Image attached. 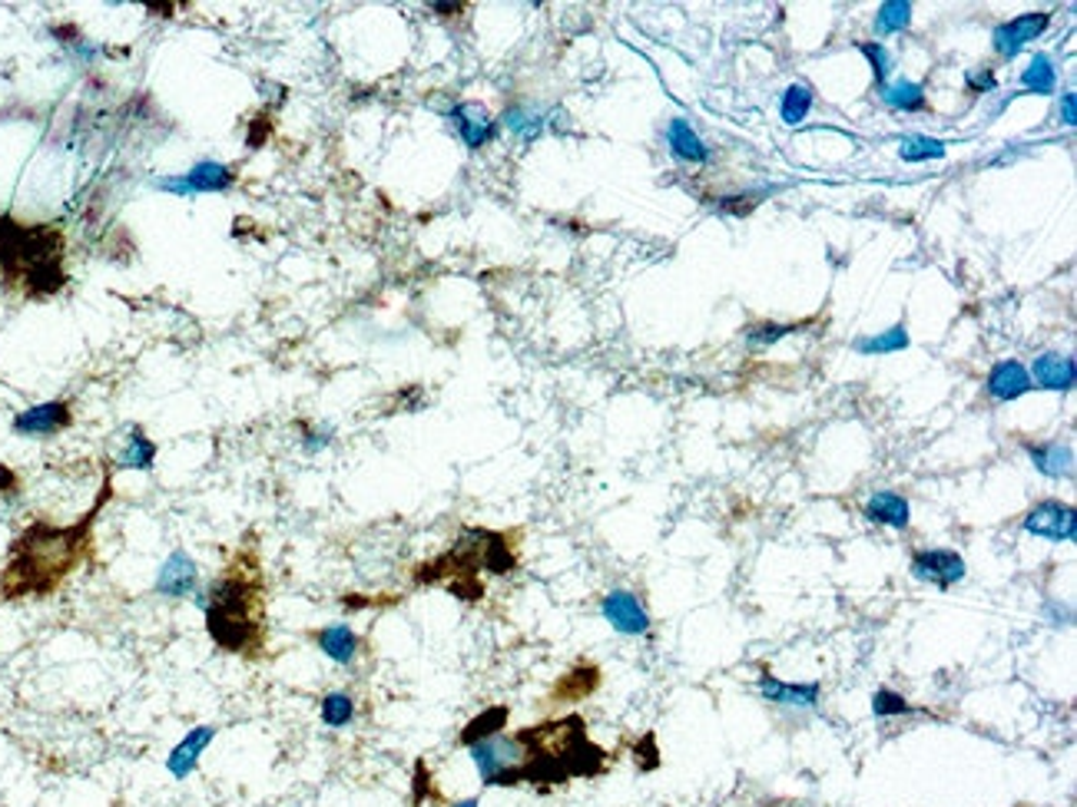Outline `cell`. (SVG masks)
Returning <instances> with one entry per match:
<instances>
[{"label":"cell","mask_w":1077,"mask_h":807,"mask_svg":"<svg viewBox=\"0 0 1077 807\" xmlns=\"http://www.w3.org/2000/svg\"><path fill=\"white\" fill-rule=\"evenodd\" d=\"M1061 123L1064 126H1074L1077 123V97L1067 90V93H1061Z\"/></svg>","instance_id":"41"},{"label":"cell","mask_w":1077,"mask_h":807,"mask_svg":"<svg viewBox=\"0 0 1077 807\" xmlns=\"http://www.w3.org/2000/svg\"><path fill=\"white\" fill-rule=\"evenodd\" d=\"M147 11L156 14V17H173L176 14V4H147Z\"/></svg>","instance_id":"42"},{"label":"cell","mask_w":1077,"mask_h":807,"mask_svg":"<svg viewBox=\"0 0 1077 807\" xmlns=\"http://www.w3.org/2000/svg\"><path fill=\"white\" fill-rule=\"evenodd\" d=\"M189 195H206V192H229L239 179L236 166H226L219 159H200L189 172H182Z\"/></svg>","instance_id":"20"},{"label":"cell","mask_w":1077,"mask_h":807,"mask_svg":"<svg viewBox=\"0 0 1077 807\" xmlns=\"http://www.w3.org/2000/svg\"><path fill=\"white\" fill-rule=\"evenodd\" d=\"M110 497V477L103 481V494L90 513H84L71 526H56L47 520L30 523L11 543L8 563L0 569V595L4 599H47L63 579L74 576L93 550V523Z\"/></svg>","instance_id":"2"},{"label":"cell","mask_w":1077,"mask_h":807,"mask_svg":"<svg viewBox=\"0 0 1077 807\" xmlns=\"http://www.w3.org/2000/svg\"><path fill=\"white\" fill-rule=\"evenodd\" d=\"M269 132H273V123H269V116H266V113L252 116V123H249V137H245V146H249V150H263V143L269 140Z\"/></svg>","instance_id":"38"},{"label":"cell","mask_w":1077,"mask_h":807,"mask_svg":"<svg viewBox=\"0 0 1077 807\" xmlns=\"http://www.w3.org/2000/svg\"><path fill=\"white\" fill-rule=\"evenodd\" d=\"M299 431L305 434V437H302V447H305L308 453H319V450L329 447V440H332V431H315V427H305V424H299Z\"/></svg>","instance_id":"40"},{"label":"cell","mask_w":1077,"mask_h":807,"mask_svg":"<svg viewBox=\"0 0 1077 807\" xmlns=\"http://www.w3.org/2000/svg\"><path fill=\"white\" fill-rule=\"evenodd\" d=\"M511 533H494L481 526L461 529V536L452 543L448 553H441L431 563H421L411 569L415 586H448V582H481L478 573L508 576L518 566Z\"/></svg>","instance_id":"5"},{"label":"cell","mask_w":1077,"mask_h":807,"mask_svg":"<svg viewBox=\"0 0 1077 807\" xmlns=\"http://www.w3.org/2000/svg\"><path fill=\"white\" fill-rule=\"evenodd\" d=\"M452 807H481V804H478V797H465V800H455Z\"/></svg>","instance_id":"44"},{"label":"cell","mask_w":1077,"mask_h":807,"mask_svg":"<svg viewBox=\"0 0 1077 807\" xmlns=\"http://www.w3.org/2000/svg\"><path fill=\"white\" fill-rule=\"evenodd\" d=\"M759 695H763L770 705H783V708H815L822 699V686L819 682H783L776 679L773 671H759Z\"/></svg>","instance_id":"15"},{"label":"cell","mask_w":1077,"mask_h":807,"mask_svg":"<svg viewBox=\"0 0 1077 807\" xmlns=\"http://www.w3.org/2000/svg\"><path fill=\"white\" fill-rule=\"evenodd\" d=\"M319 715H322V725L326 728H349L355 721L358 708H355V699L339 689V692H326L322 695Z\"/></svg>","instance_id":"28"},{"label":"cell","mask_w":1077,"mask_h":807,"mask_svg":"<svg viewBox=\"0 0 1077 807\" xmlns=\"http://www.w3.org/2000/svg\"><path fill=\"white\" fill-rule=\"evenodd\" d=\"M1025 453L1031 457L1035 470L1051 481H1067L1074 474V450L1061 440H1025Z\"/></svg>","instance_id":"18"},{"label":"cell","mask_w":1077,"mask_h":807,"mask_svg":"<svg viewBox=\"0 0 1077 807\" xmlns=\"http://www.w3.org/2000/svg\"><path fill=\"white\" fill-rule=\"evenodd\" d=\"M985 390L991 400L998 404H1008V400H1018L1022 394L1031 390V377H1028V368L1022 361H998L988 377H985Z\"/></svg>","instance_id":"17"},{"label":"cell","mask_w":1077,"mask_h":807,"mask_svg":"<svg viewBox=\"0 0 1077 807\" xmlns=\"http://www.w3.org/2000/svg\"><path fill=\"white\" fill-rule=\"evenodd\" d=\"M1051 27V14L1048 11H1028V14H1018V17H1011L1004 24L994 27L991 34V47L998 56L1011 60V56H1018L1031 40H1038L1044 30Z\"/></svg>","instance_id":"10"},{"label":"cell","mask_w":1077,"mask_h":807,"mask_svg":"<svg viewBox=\"0 0 1077 807\" xmlns=\"http://www.w3.org/2000/svg\"><path fill=\"white\" fill-rule=\"evenodd\" d=\"M213 738H216V725H197V728L189 731V734L182 738V742L166 755V771H169L176 781L193 778L197 768H200L203 752L213 745Z\"/></svg>","instance_id":"14"},{"label":"cell","mask_w":1077,"mask_h":807,"mask_svg":"<svg viewBox=\"0 0 1077 807\" xmlns=\"http://www.w3.org/2000/svg\"><path fill=\"white\" fill-rule=\"evenodd\" d=\"M153 463H156V444L147 437V431L140 424H134L126 431L123 450L116 453L113 466L116 470H153Z\"/></svg>","instance_id":"23"},{"label":"cell","mask_w":1077,"mask_h":807,"mask_svg":"<svg viewBox=\"0 0 1077 807\" xmlns=\"http://www.w3.org/2000/svg\"><path fill=\"white\" fill-rule=\"evenodd\" d=\"M504 126L515 129L521 140H537L541 137V129H544V119L541 113H534L531 106H511V110H504Z\"/></svg>","instance_id":"33"},{"label":"cell","mask_w":1077,"mask_h":807,"mask_svg":"<svg viewBox=\"0 0 1077 807\" xmlns=\"http://www.w3.org/2000/svg\"><path fill=\"white\" fill-rule=\"evenodd\" d=\"M597 686H600V668L597 665H578V668H570L567 676H560V682L550 692V702H581Z\"/></svg>","instance_id":"25"},{"label":"cell","mask_w":1077,"mask_h":807,"mask_svg":"<svg viewBox=\"0 0 1077 807\" xmlns=\"http://www.w3.org/2000/svg\"><path fill=\"white\" fill-rule=\"evenodd\" d=\"M862 516L869 523H878V526H889V529H909L912 523V507L902 494L896 490H878L865 500L862 507Z\"/></svg>","instance_id":"19"},{"label":"cell","mask_w":1077,"mask_h":807,"mask_svg":"<svg viewBox=\"0 0 1077 807\" xmlns=\"http://www.w3.org/2000/svg\"><path fill=\"white\" fill-rule=\"evenodd\" d=\"M812 321H799V324H776V321H763V324H752V328H746V342L752 345V348H763V345H776L780 338H786V334H793V331H802V328H809Z\"/></svg>","instance_id":"34"},{"label":"cell","mask_w":1077,"mask_h":807,"mask_svg":"<svg viewBox=\"0 0 1077 807\" xmlns=\"http://www.w3.org/2000/svg\"><path fill=\"white\" fill-rule=\"evenodd\" d=\"M763 807H793V804H763Z\"/></svg>","instance_id":"45"},{"label":"cell","mask_w":1077,"mask_h":807,"mask_svg":"<svg viewBox=\"0 0 1077 807\" xmlns=\"http://www.w3.org/2000/svg\"><path fill=\"white\" fill-rule=\"evenodd\" d=\"M508 718H511V708H508V705H491V708H484L481 715H474V718L461 728L458 745L471 748V745H478V742H487V738H494V734H504V728H508Z\"/></svg>","instance_id":"24"},{"label":"cell","mask_w":1077,"mask_h":807,"mask_svg":"<svg viewBox=\"0 0 1077 807\" xmlns=\"http://www.w3.org/2000/svg\"><path fill=\"white\" fill-rule=\"evenodd\" d=\"M945 153H948L945 143L935 137H925V132H912V137H905L899 143V156L905 163H928V159H941Z\"/></svg>","instance_id":"32"},{"label":"cell","mask_w":1077,"mask_h":807,"mask_svg":"<svg viewBox=\"0 0 1077 807\" xmlns=\"http://www.w3.org/2000/svg\"><path fill=\"white\" fill-rule=\"evenodd\" d=\"M909 569H912L915 579H922V582H928L941 592L959 586L968 573L965 556L955 553V550H915Z\"/></svg>","instance_id":"9"},{"label":"cell","mask_w":1077,"mask_h":807,"mask_svg":"<svg viewBox=\"0 0 1077 807\" xmlns=\"http://www.w3.org/2000/svg\"><path fill=\"white\" fill-rule=\"evenodd\" d=\"M63 248L67 239L56 226H27L0 216V276L24 298H50L67 285Z\"/></svg>","instance_id":"4"},{"label":"cell","mask_w":1077,"mask_h":807,"mask_svg":"<svg viewBox=\"0 0 1077 807\" xmlns=\"http://www.w3.org/2000/svg\"><path fill=\"white\" fill-rule=\"evenodd\" d=\"M156 592L163 599H186L200 592V566L186 550H173L160 573H156Z\"/></svg>","instance_id":"12"},{"label":"cell","mask_w":1077,"mask_h":807,"mask_svg":"<svg viewBox=\"0 0 1077 807\" xmlns=\"http://www.w3.org/2000/svg\"><path fill=\"white\" fill-rule=\"evenodd\" d=\"M994 87H998V77H994L991 66H981V71H968L965 74V93H972V97L994 93Z\"/></svg>","instance_id":"37"},{"label":"cell","mask_w":1077,"mask_h":807,"mask_svg":"<svg viewBox=\"0 0 1077 807\" xmlns=\"http://www.w3.org/2000/svg\"><path fill=\"white\" fill-rule=\"evenodd\" d=\"M812 103H815V97H812V90H809L806 84H793V87H786V93H783V100H780V116H783V123H786V126H799V123L809 116Z\"/></svg>","instance_id":"30"},{"label":"cell","mask_w":1077,"mask_h":807,"mask_svg":"<svg viewBox=\"0 0 1077 807\" xmlns=\"http://www.w3.org/2000/svg\"><path fill=\"white\" fill-rule=\"evenodd\" d=\"M256 543L245 536L206 592H197L216 649L249 662L266 655V576Z\"/></svg>","instance_id":"1"},{"label":"cell","mask_w":1077,"mask_h":807,"mask_svg":"<svg viewBox=\"0 0 1077 807\" xmlns=\"http://www.w3.org/2000/svg\"><path fill=\"white\" fill-rule=\"evenodd\" d=\"M431 11H438L441 17H452V14H458V11H465L461 4H431Z\"/></svg>","instance_id":"43"},{"label":"cell","mask_w":1077,"mask_h":807,"mask_svg":"<svg viewBox=\"0 0 1077 807\" xmlns=\"http://www.w3.org/2000/svg\"><path fill=\"white\" fill-rule=\"evenodd\" d=\"M600 613L620 636H647L650 632V616L644 610V602L626 589L607 592L604 602H600Z\"/></svg>","instance_id":"11"},{"label":"cell","mask_w":1077,"mask_h":807,"mask_svg":"<svg viewBox=\"0 0 1077 807\" xmlns=\"http://www.w3.org/2000/svg\"><path fill=\"white\" fill-rule=\"evenodd\" d=\"M667 146H670V153H673L676 159H683V163H693V166L710 163V150H707V143H704L700 137H696V129H693L686 119H680V116H673V119L667 123Z\"/></svg>","instance_id":"22"},{"label":"cell","mask_w":1077,"mask_h":807,"mask_svg":"<svg viewBox=\"0 0 1077 807\" xmlns=\"http://www.w3.org/2000/svg\"><path fill=\"white\" fill-rule=\"evenodd\" d=\"M21 490H24V484H21L17 470H11L8 463H0V497H4V500H17Z\"/></svg>","instance_id":"39"},{"label":"cell","mask_w":1077,"mask_h":807,"mask_svg":"<svg viewBox=\"0 0 1077 807\" xmlns=\"http://www.w3.org/2000/svg\"><path fill=\"white\" fill-rule=\"evenodd\" d=\"M1022 526H1025V533L1041 536V540H1048V543H1074V536H1077V513L1064 500H1038L1025 513Z\"/></svg>","instance_id":"8"},{"label":"cell","mask_w":1077,"mask_h":807,"mask_svg":"<svg viewBox=\"0 0 1077 807\" xmlns=\"http://www.w3.org/2000/svg\"><path fill=\"white\" fill-rule=\"evenodd\" d=\"M484 787H518L521 784V752L515 734H494L487 742L468 748Z\"/></svg>","instance_id":"6"},{"label":"cell","mask_w":1077,"mask_h":807,"mask_svg":"<svg viewBox=\"0 0 1077 807\" xmlns=\"http://www.w3.org/2000/svg\"><path fill=\"white\" fill-rule=\"evenodd\" d=\"M859 53L869 60L872 77H875L878 87H882L885 80H889V74H892V53H889V47L878 43V40H862V43H859Z\"/></svg>","instance_id":"35"},{"label":"cell","mask_w":1077,"mask_h":807,"mask_svg":"<svg viewBox=\"0 0 1077 807\" xmlns=\"http://www.w3.org/2000/svg\"><path fill=\"white\" fill-rule=\"evenodd\" d=\"M1028 377H1031V387H1044V390H1070V387H1074V377H1077V364H1074V358H1067V355H1054V351H1048V355L1035 358Z\"/></svg>","instance_id":"21"},{"label":"cell","mask_w":1077,"mask_h":807,"mask_svg":"<svg viewBox=\"0 0 1077 807\" xmlns=\"http://www.w3.org/2000/svg\"><path fill=\"white\" fill-rule=\"evenodd\" d=\"M308 639L315 642V649H319L326 658H332L335 665H352L362 652V636L345 626V623H332V626H322V629H312Z\"/></svg>","instance_id":"16"},{"label":"cell","mask_w":1077,"mask_h":807,"mask_svg":"<svg viewBox=\"0 0 1077 807\" xmlns=\"http://www.w3.org/2000/svg\"><path fill=\"white\" fill-rule=\"evenodd\" d=\"M909 712H912L909 699L892 692V689H878L872 695V715L875 718H896V715H909Z\"/></svg>","instance_id":"36"},{"label":"cell","mask_w":1077,"mask_h":807,"mask_svg":"<svg viewBox=\"0 0 1077 807\" xmlns=\"http://www.w3.org/2000/svg\"><path fill=\"white\" fill-rule=\"evenodd\" d=\"M521 752V784L554 791L574 778H600L610 765L607 752L591 742L581 715L550 718L515 731Z\"/></svg>","instance_id":"3"},{"label":"cell","mask_w":1077,"mask_h":807,"mask_svg":"<svg viewBox=\"0 0 1077 807\" xmlns=\"http://www.w3.org/2000/svg\"><path fill=\"white\" fill-rule=\"evenodd\" d=\"M448 123L455 126V132L468 150H484L491 140H497V119H491L487 110L478 103H458L448 113Z\"/></svg>","instance_id":"13"},{"label":"cell","mask_w":1077,"mask_h":807,"mask_svg":"<svg viewBox=\"0 0 1077 807\" xmlns=\"http://www.w3.org/2000/svg\"><path fill=\"white\" fill-rule=\"evenodd\" d=\"M878 100L896 110V113H922L928 110V97L925 87L915 80H896V84H882L878 87Z\"/></svg>","instance_id":"26"},{"label":"cell","mask_w":1077,"mask_h":807,"mask_svg":"<svg viewBox=\"0 0 1077 807\" xmlns=\"http://www.w3.org/2000/svg\"><path fill=\"white\" fill-rule=\"evenodd\" d=\"M1022 87H1025V93H1038V97L1057 90V66L1048 53H1035V60L1022 74Z\"/></svg>","instance_id":"27"},{"label":"cell","mask_w":1077,"mask_h":807,"mask_svg":"<svg viewBox=\"0 0 1077 807\" xmlns=\"http://www.w3.org/2000/svg\"><path fill=\"white\" fill-rule=\"evenodd\" d=\"M909 348V331L905 324H896L889 331H882L875 334V338H862L856 342V351L859 355H896V351H905Z\"/></svg>","instance_id":"31"},{"label":"cell","mask_w":1077,"mask_h":807,"mask_svg":"<svg viewBox=\"0 0 1077 807\" xmlns=\"http://www.w3.org/2000/svg\"><path fill=\"white\" fill-rule=\"evenodd\" d=\"M71 427H74V404L71 400L34 404V408H24L11 421L14 437H24V440H50V437L71 431Z\"/></svg>","instance_id":"7"},{"label":"cell","mask_w":1077,"mask_h":807,"mask_svg":"<svg viewBox=\"0 0 1077 807\" xmlns=\"http://www.w3.org/2000/svg\"><path fill=\"white\" fill-rule=\"evenodd\" d=\"M912 24V4L905 0H885L875 11V34L878 37H889V34H902Z\"/></svg>","instance_id":"29"}]
</instances>
